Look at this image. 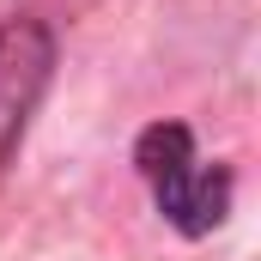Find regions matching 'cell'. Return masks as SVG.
I'll return each mask as SVG.
<instances>
[{
  "instance_id": "obj_2",
  "label": "cell",
  "mask_w": 261,
  "mask_h": 261,
  "mask_svg": "<svg viewBox=\"0 0 261 261\" xmlns=\"http://www.w3.org/2000/svg\"><path fill=\"white\" fill-rule=\"evenodd\" d=\"M49 61H55V49H49L43 24H31V18L0 24V158L12 152V140L24 128V116L49 79Z\"/></svg>"
},
{
  "instance_id": "obj_1",
  "label": "cell",
  "mask_w": 261,
  "mask_h": 261,
  "mask_svg": "<svg viewBox=\"0 0 261 261\" xmlns=\"http://www.w3.org/2000/svg\"><path fill=\"white\" fill-rule=\"evenodd\" d=\"M140 170L152 182V200L164 206V219L189 237L213 231L231 213V176L219 164H206L189 140V128H176V122H158L140 134Z\"/></svg>"
}]
</instances>
